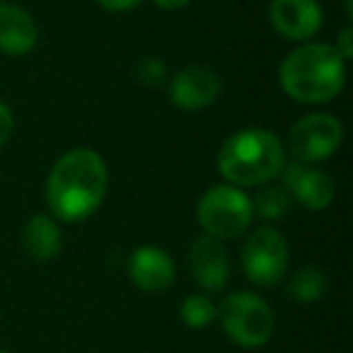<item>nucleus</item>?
Masks as SVG:
<instances>
[{
  "label": "nucleus",
  "instance_id": "f257e3e1",
  "mask_svg": "<svg viewBox=\"0 0 353 353\" xmlns=\"http://www.w3.org/2000/svg\"><path fill=\"white\" fill-rule=\"evenodd\" d=\"M107 165L90 148H75L56 160L46 179V203L65 223L90 218L107 194Z\"/></svg>",
  "mask_w": 353,
  "mask_h": 353
},
{
  "label": "nucleus",
  "instance_id": "f03ea898",
  "mask_svg": "<svg viewBox=\"0 0 353 353\" xmlns=\"http://www.w3.org/2000/svg\"><path fill=\"white\" fill-rule=\"evenodd\" d=\"M343 83L346 61L329 44H303L281 63V85L295 102H329L341 92Z\"/></svg>",
  "mask_w": 353,
  "mask_h": 353
},
{
  "label": "nucleus",
  "instance_id": "7ed1b4c3",
  "mask_svg": "<svg viewBox=\"0 0 353 353\" xmlns=\"http://www.w3.org/2000/svg\"><path fill=\"white\" fill-rule=\"evenodd\" d=\"M285 148L266 128H242L223 143L218 170L232 187H261L281 174Z\"/></svg>",
  "mask_w": 353,
  "mask_h": 353
},
{
  "label": "nucleus",
  "instance_id": "20e7f679",
  "mask_svg": "<svg viewBox=\"0 0 353 353\" xmlns=\"http://www.w3.org/2000/svg\"><path fill=\"white\" fill-rule=\"evenodd\" d=\"M216 317L221 319L223 332L232 343L242 348H259L271 341L276 319L271 307L256 293H232L218 307Z\"/></svg>",
  "mask_w": 353,
  "mask_h": 353
},
{
  "label": "nucleus",
  "instance_id": "39448f33",
  "mask_svg": "<svg viewBox=\"0 0 353 353\" xmlns=\"http://www.w3.org/2000/svg\"><path fill=\"white\" fill-rule=\"evenodd\" d=\"M252 199L232 184L211 187L199 199L196 218L208 237L232 240L240 237L252 223Z\"/></svg>",
  "mask_w": 353,
  "mask_h": 353
},
{
  "label": "nucleus",
  "instance_id": "423d86ee",
  "mask_svg": "<svg viewBox=\"0 0 353 353\" xmlns=\"http://www.w3.org/2000/svg\"><path fill=\"white\" fill-rule=\"evenodd\" d=\"M343 141V126L332 114H307L288 133V150L295 162L314 165L339 150Z\"/></svg>",
  "mask_w": 353,
  "mask_h": 353
},
{
  "label": "nucleus",
  "instance_id": "0eeeda50",
  "mask_svg": "<svg viewBox=\"0 0 353 353\" xmlns=\"http://www.w3.org/2000/svg\"><path fill=\"white\" fill-rule=\"evenodd\" d=\"M242 269L256 285H276L288 271V245L274 228H256L242 247Z\"/></svg>",
  "mask_w": 353,
  "mask_h": 353
},
{
  "label": "nucleus",
  "instance_id": "6e6552de",
  "mask_svg": "<svg viewBox=\"0 0 353 353\" xmlns=\"http://www.w3.org/2000/svg\"><path fill=\"white\" fill-rule=\"evenodd\" d=\"M221 78L208 65H189L172 75L170 80V99L174 107L184 112H196L221 97Z\"/></svg>",
  "mask_w": 353,
  "mask_h": 353
},
{
  "label": "nucleus",
  "instance_id": "1a4fd4ad",
  "mask_svg": "<svg viewBox=\"0 0 353 353\" xmlns=\"http://www.w3.org/2000/svg\"><path fill=\"white\" fill-rule=\"evenodd\" d=\"M269 22L283 39L307 41L322 27V8L317 0H271Z\"/></svg>",
  "mask_w": 353,
  "mask_h": 353
},
{
  "label": "nucleus",
  "instance_id": "9d476101",
  "mask_svg": "<svg viewBox=\"0 0 353 353\" xmlns=\"http://www.w3.org/2000/svg\"><path fill=\"white\" fill-rule=\"evenodd\" d=\"M283 189L310 211H324L334 201V179L324 170L303 162H290L281 170Z\"/></svg>",
  "mask_w": 353,
  "mask_h": 353
},
{
  "label": "nucleus",
  "instance_id": "9b49d317",
  "mask_svg": "<svg viewBox=\"0 0 353 353\" xmlns=\"http://www.w3.org/2000/svg\"><path fill=\"white\" fill-rule=\"evenodd\" d=\"M189 271L192 279L211 293L225 288L230 279V259L223 242L208 235L196 237L189 247Z\"/></svg>",
  "mask_w": 353,
  "mask_h": 353
},
{
  "label": "nucleus",
  "instance_id": "f8f14e48",
  "mask_svg": "<svg viewBox=\"0 0 353 353\" xmlns=\"http://www.w3.org/2000/svg\"><path fill=\"white\" fill-rule=\"evenodd\" d=\"M128 276L133 285L143 293H162L176 279V269L172 256L160 247H138L128 259Z\"/></svg>",
  "mask_w": 353,
  "mask_h": 353
},
{
  "label": "nucleus",
  "instance_id": "ddd939ff",
  "mask_svg": "<svg viewBox=\"0 0 353 353\" xmlns=\"http://www.w3.org/2000/svg\"><path fill=\"white\" fill-rule=\"evenodd\" d=\"M39 41V27L34 17L17 6H0V51L10 56H25Z\"/></svg>",
  "mask_w": 353,
  "mask_h": 353
},
{
  "label": "nucleus",
  "instance_id": "4468645a",
  "mask_svg": "<svg viewBox=\"0 0 353 353\" xmlns=\"http://www.w3.org/2000/svg\"><path fill=\"white\" fill-rule=\"evenodd\" d=\"M63 237L51 216H34L22 228V250L34 261H51L59 256Z\"/></svg>",
  "mask_w": 353,
  "mask_h": 353
},
{
  "label": "nucleus",
  "instance_id": "2eb2a0df",
  "mask_svg": "<svg viewBox=\"0 0 353 353\" xmlns=\"http://www.w3.org/2000/svg\"><path fill=\"white\" fill-rule=\"evenodd\" d=\"M327 276L317 266H303L288 283V295L298 303H317L327 293Z\"/></svg>",
  "mask_w": 353,
  "mask_h": 353
},
{
  "label": "nucleus",
  "instance_id": "dca6fc26",
  "mask_svg": "<svg viewBox=\"0 0 353 353\" xmlns=\"http://www.w3.org/2000/svg\"><path fill=\"white\" fill-rule=\"evenodd\" d=\"M290 208V194L283 187H269L261 184L256 199L252 201V211L261 218H283Z\"/></svg>",
  "mask_w": 353,
  "mask_h": 353
},
{
  "label": "nucleus",
  "instance_id": "f3484780",
  "mask_svg": "<svg viewBox=\"0 0 353 353\" xmlns=\"http://www.w3.org/2000/svg\"><path fill=\"white\" fill-rule=\"evenodd\" d=\"M216 312L218 307L213 305V300L208 295H187L179 307V317L187 327L192 329H203L216 319Z\"/></svg>",
  "mask_w": 353,
  "mask_h": 353
},
{
  "label": "nucleus",
  "instance_id": "a211bd4d",
  "mask_svg": "<svg viewBox=\"0 0 353 353\" xmlns=\"http://www.w3.org/2000/svg\"><path fill=\"white\" fill-rule=\"evenodd\" d=\"M136 78H138V83L148 85V88H157V85H162L167 80L165 61L152 59V56L150 59H143L136 68Z\"/></svg>",
  "mask_w": 353,
  "mask_h": 353
},
{
  "label": "nucleus",
  "instance_id": "6ab92c4d",
  "mask_svg": "<svg viewBox=\"0 0 353 353\" xmlns=\"http://www.w3.org/2000/svg\"><path fill=\"white\" fill-rule=\"evenodd\" d=\"M12 131H15V119H12V112L6 102H0V148L10 141Z\"/></svg>",
  "mask_w": 353,
  "mask_h": 353
},
{
  "label": "nucleus",
  "instance_id": "aec40b11",
  "mask_svg": "<svg viewBox=\"0 0 353 353\" xmlns=\"http://www.w3.org/2000/svg\"><path fill=\"white\" fill-rule=\"evenodd\" d=\"M94 3L102 6L104 10H109V12H126V10H133L141 0H94Z\"/></svg>",
  "mask_w": 353,
  "mask_h": 353
},
{
  "label": "nucleus",
  "instance_id": "412c9836",
  "mask_svg": "<svg viewBox=\"0 0 353 353\" xmlns=\"http://www.w3.org/2000/svg\"><path fill=\"white\" fill-rule=\"evenodd\" d=\"M351 34H353L351 30H343V32H341V37H339V44L334 46V49L339 51V56H341L343 61H348V59H351V54H353V46H351Z\"/></svg>",
  "mask_w": 353,
  "mask_h": 353
},
{
  "label": "nucleus",
  "instance_id": "4be33fe9",
  "mask_svg": "<svg viewBox=\"0 0 353 353\" xmlns=\"http://www.w3.org/2000/svg\"><path fill=\"white\" fill-rule=\"evenodd\" d=\"M157 8H162V10H182L184 6H189V0H152Z\"/></svg>",
  "mask_w": 353,
  "mask_h": 353
},
{
  "label": "nucleus",
  "instance_id": "5701e85b",
  "mask_svg": "<svg viewBox=\"0 0 353 353\" xmlns=\"http://www.w3.org/2000/svg\"><path fill=\"white\" fill-rule=\"evenodd\" d=\"M0 353H10V351H6V348H0Z\"/></svg>",
  "mask_w": 353,
  "mask_h": 353
},
{
  "label": "nucleus",
  "instance_id": "b1692460",
  "mask_svg": "<svg viewBox=\"0 0 353 353\" xmlns=\"http://www.w3.org/2000/svg\"><path fill=\"white\" fill-rule=\"evenodd\" d=\"M0 6H3V0H0Z\"/></svg>",
  "mask_w": 353,
  "mask_h": 353
}]
</instances>
